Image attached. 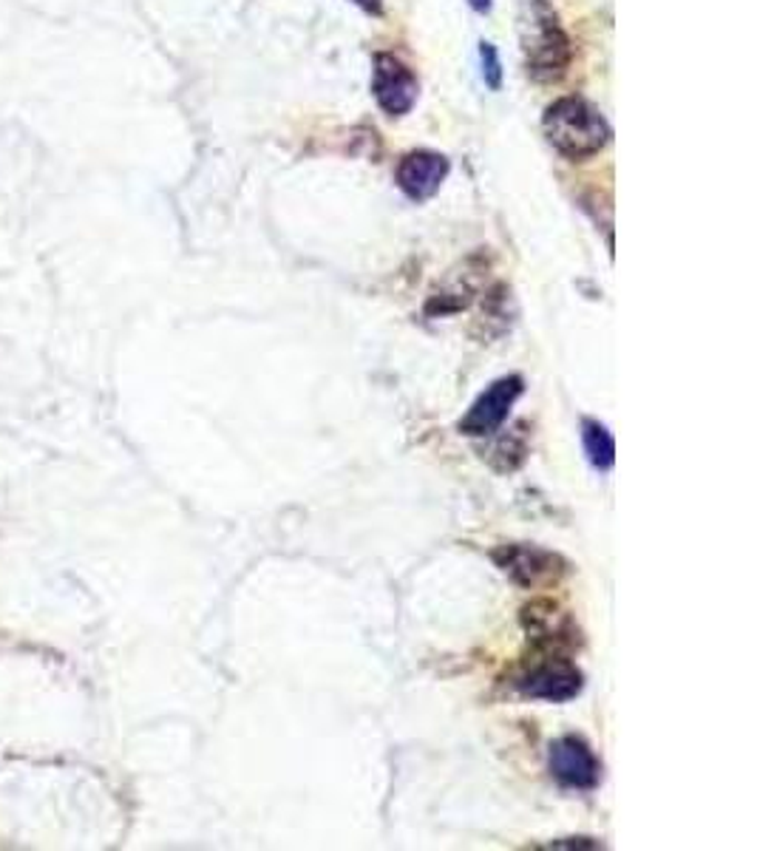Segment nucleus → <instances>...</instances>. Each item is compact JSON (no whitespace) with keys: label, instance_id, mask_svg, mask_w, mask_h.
I'll return each mask as SVG.
<instances>
[{"label":"nucleus","instance_id":"nucleus-1","mask_svg":"<svg viewBox=\"0 0 757 851\" xmlns=\"http://www.w3.org/2000/svg\"><path fill=\"white\" fill-rule=\"evenodd\" d=\"M542 128L548 143L570 159L593 157L610 139V128L604 117L579 97H562V100L553 102L544 111Z\"/></svg>","mask_w":757,"mask_h":851},{"label":"nucleus","instance_id":"nucleus-2","mask_svg":"<svg viewBox=\"0 0 757 851\" xmlns=\"http://www.w3.org/2000/svg\"><path fill=\"white\" fill-rule=\"evenodd\" d=\"M528 71L539 82H557L570 66V40L553 20L548 9L539 7L533 14V32L525 40Z\"/></svg>","mask_w":757,"mask_h":851},{"label":"nucleus","instance_id":"nucleus-3","mask_svg":"<svg viewBox=\"0 0 757 851\" xmlns=\"http://www.w3.org/2000/svg\"><path fill=\"white\" fill-rule=\"evenodd\" d=\"M522 392H525V381L520 375L494 381L476 398L469 414L460 420V432L469 434V438H489V434H494L508 420L513 403L520 401Z\"/></svg>","mask_w":757,"mask_h":851},{"label":"nucleus","instance_id":"nucleus-4","mask_svg":"<svg viewBox=\"0 0 757 851\" xmlns=\"http://www.w3.org/2000/svg\"><path fill=\"white\" fill-rule=\"evenodd\" d=\"M548 764H551V775L568 789H593L599 783V757L590 750L588 741L577 738V735L553 741Z\"/></svg>","mask_w":757,"mask_h":851},{"label":"nucleus","instance_id":"nucleus-5","mask_svg":"<svg viewBox=\"0 0 757 851\" xmlns=\"http://www.w3.org/2000/svg\"><path fill=\"white\" fill-rule=\"evenodd\" d=\"M372 91L377 106L392 117H401L417 100V77L392 55L375 57V75H372Z\"/></svg>","mask_w":757,"mask_h":851},{"label":"nucleus","instance_id":"nucleus-6","mask_svg":"<svg viewBox=\"0 0 757 851\" xmlns=\"http://www.w3.org/2000/svg\"><path fill=\"white\" fill-rule=\"evenodd\" d=\"M497 565L511 576L513 583L537 588L542 583H557L564 574V563L551 551H539L533 545H505L494 554Z\"/></svg>","mask_w":757,"mask_h":851},{"label":"nucleus","instance_id":"nucleus-7","mask_svg":"<svg viewBox=\"0 0 757 851\" xmlns=\"http://www.w3.org/2000/svg\"><path fill=\"white\" fill-rule=\"evenodd\" d=\"M517 689L522 695H531V698L562 704L582 693V673L564 658H553V662L537 664L533 671H528L517 682Z\"/></svg>","mask_w":757,"mask_h":851},{"label":"nucleus","instance_id":"nucleus-8","mask_svg":"<svg viewBox=\"0 0 757 851\" xmlns=\"http://www.w3.org/2000/svg\"><path fill=\"white\" fill-rule=\"evenodd\" d=\"M449 176V159L434 150H412L397 165V185L412 202L432 199Z\"/></svg>","mask_w":757,"mask_h":851},{"label":"nucleus","instance_id":"nucleus-9","mask_svg":"<svg viewBox=\"0 0 757 851\" xmlns=\"http://www.w3.org/2000/svg\"><path fill=\"white\" fill-rule=\"evenodd\" d=\"M582 443H584V451H588V460L596 466V469L608 471L610 466L616 463L613 434H610L601 423H596V420H584L582 423Z\"/></svg>","mask_w":757,"mask_h":851},{"label":"nucleus","instance_id":"nucleus-10","mask_svg":"<svg viewBox=\"0 0 757 851\" xmlns=\"http://www.w3.org/2000/svg\"><path fill=\"white\" fill-rule=\"evenodd\" d=\"M480 63H482V80L491 91H500L502 86V63L497 55L494 43H480Z\"/></svg>","mask_w":757,"mask_h":851},{"label":"nucleus","instance_id":"nucleus-11","mask_svg":"<svg viewBox=\"0 0 757 851\" xmlns=\"http://www.w3.org/2000/svg\"><path fill=\"white\" fill-rule=\"evenodd\" d=\"M352 3H357V7L372 14H381V0H352Z\"/></svg>","mask_w":757,"mask_h":851},{"label":"nucleus","instance_id":"nucleus-12","mask_svg":"<svg viewBox=\"0 0 757 851\" xmlns=\"http://www.w3.org/2000/svg\"><path fill=\"white\" fill-rule=\"evenodd\" d=\"M469 3H471V9H474V12H489L491 9V0H469Z\"/></svg>","mask_w":757,"mask_h":851}]
</instances>
